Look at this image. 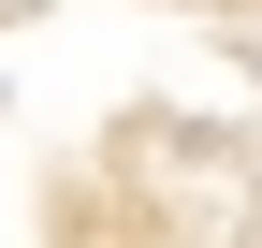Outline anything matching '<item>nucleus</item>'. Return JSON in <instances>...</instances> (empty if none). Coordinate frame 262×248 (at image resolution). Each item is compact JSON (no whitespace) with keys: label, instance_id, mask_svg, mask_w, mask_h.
<instances>
[{"label":"nucleus","instance_id":"f257e3e1","mask_svg":"<svg viewBox=\"0 0 262 248\" xmlns=\"http://www.w3.org/2000/svg\"><path fill=\"white\" fill-rule=\"evenodd\" d=\"M0 248H262V0H0Z\"/></svg>","mask_w":262,"mask_h":248}]
</instances>
